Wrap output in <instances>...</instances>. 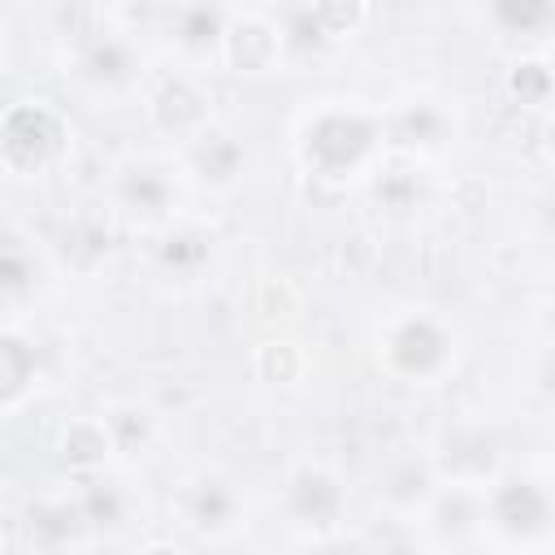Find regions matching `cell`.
<instances>
[{"label":"cell","mask_w":555,"mask_h":555,"mask_svg":"<svg viewBox=\"0 0 555 555\" xmlns=\"http://www.w3.org/2000/svg\"><path fill=\"white\" fill-rule=\"evenodd\" d=\"M291 156L304 178L321 186H364L390 156L382 108L356 95H325L295 117Z\"/></svg>","instance_id":"1"},{"label":"cell","mask_w":555,"mask_h":555,"mask_svg":"<svg viewBox=\"0 0 555 555\" xmlns=\"http://www.w3.org/2000/svg\"><path fill=\"white\" fill-rule=\"evenodd\" d=\"M373 351L386 377L403 386H442L464 360V334L442 308L403 304L382 317Z\"/></svg>","instance_id":"2"},{"label":"cell","mask_w":555,"mask_h":555,"mask_svg":"<svg viewBox=\"0 0 555 555\" xmlns=\"http://www.w3.org/2000/svg\"><path fill=\"white\" fill-rule=\"evenodd\" d=\"M551 516L555 499L546 468H499L481 486V546L546 551Z\"/></svg>","instance_id":"3"},{"label":"cell","mask_w":555,"mask_h":555,"mask_svg":"<svg viewBox=\"0 0 555 555\" xmlns=\"http://www.w3.org/2000/svg\"><path fill=\"white\" fill-rule=\"evenodd\" d=\"M191 191L195 182L186 178L178 152H130L108 169V204L143 230L182 221Z\"/></svg>","instance_id":"4"},{"label":"cell","mask_w":555,"mask_h":555,"mask_svg":"<svg viewBox=\"0 0 555 555\" xmlns=\"http://www.w3.org/2000/svg\"><path fill=\"white\" fill-rule=\"evenodd\" d=\"M74 152V130L65 113L48 100H13L0 113V169L22 182L61 173Z\"/></svg>","instance_id":"5"},{"label":"cell","mask_w":555,"mask_h":555,"mask_svg":"<svg viewBox=\"0 0 555 555\" xmlns=\"http://www.w3.org/2000/svg\"><path fill=\"white\" fill-rule=\"evenodd\" d=\"M382 130H386V152L416 160V165H434L442 156H451V147L464 134V113L455 108L451 95L416 87L403 91L399 100L382 104Z\"/></svg>","instance_id":"6"},{"label":"cell","mask_w":555,"mask_h":555,"mask_svg":"<svg viewBox=\"0 0 555 555\" xmlns=\"http://www.w3.org/2000/svg\"><path fill=\"white\" fill-rule=\"evenodd\" d=\"M169 516L199 542H230L238 529H247V494L225 468H195L178 481Z\"/></svg>","instance_id":"7"},{"label":"cell","mask_w":555,"mask_h":555,"mask_svg":"<svg viewBox=\"0 0 555 555\" xmlns=\"http://www.w3.org/2000/svg\"><path fill=\"white\" fill-rule=\"evenodd\" d=\"M139 87H143V117H147V126L160 139H169L173 147H182L208 121H217L212 87H208L204 69H191V65L178 61V65L143 78Z\"/></svg>","instance_id":"8"},{"label":"cell","mask_w":555,"mask_h":555,"mask_svg":"<svg viewBox=\"0 0 555 555\" xmlns=\"http://www.w3.org/2000/svg\"><path fill=\"white\" fill-rule=\"evenodd\" d=\"M282 516L304 542H330L347 520V481L325 460H295L282 477Z\"/></svg>","instance_id":"9"},{"label":"cell","mask_w":555,"mask_h":555,"mask_svg":"<svg viewBox=\"0 0 555 555\" xmlns=\"http://www.w3.org/2000/svg\"><path fill=\"white\" fill-rule=\"evenodd\" d=\"M286 30L273 13L264 9H238L225 17L221 43H217V65H225L238 78H269L286 65Z\"/></svg>","instance_id":"10"},{"label":"cell","mask_w":555,"mask_h":555,"mask_svg":"<svg viewBox=\"0 0 555 555\" xmlns=\"http://www.w3.org/2000/svg\"><path fill=\"white\" fill-rule=\"evenodd\" d=\"M178 160L186 169V178L195 186H208V191H234L243 182V169H247V147L243 139L217 117L208 121L195 139H186L178 147Z\"/></svg>","instance_id":"11"},{"label":"cell","mask_w":555,"mask_h":555,"mask_svg":"<svg viewBox=\"0 0 555 555\" xmlns=\"http://www.w3.org/2000/svg\"><path fill=\"white\" fill-rule=\"evenodd\" d=\"M230 9L221 0H178L169 13V39L182 65L204 69L208 61H217V43L225 30Z\"/></svg>","instance_id":"12"},{"label":"cell","mask_w":555,"mask_h":555,"mask_svg":"<svg viewBox=\"0 0 555 555\" xmlns=\"http://www.w3.org/2000/svg\"><path fill=\"white\" fill-rule=\"evenodd\" d=\"M369 22V0H299V17L282 30H286V52L291 43L304 35L312 39V48H338V43H351L356 30Z\"/></svg>","instance_id":"13"},{"label":"cell","mask_w":555,"mask_h":555,"mask_svg":"<svg viewBox=\"0 0 555 555\" xmlns=\"http://www.w3.org/2000/svg\"><path fill=\"white\" fill-rule=\"evenodd\" d=\"M490 35L520 52H542L555 26V0H481Z\"/></svg>","instance_id":"14"},{"label":"cell","mask_w":555,"mask_h":555,"mask_svg":"<svg viewBox=\"0 0 555 555\" xmlns=\"http://www.w3.org/2000/svg\"><path fill=\"white\" fill-rule=\"evenodd\" d=\"M100 416H104L113 455L121 464H134V460L152 455V447L160 442V416L147 403H139V399H113Z\"/></svg>","instance_id":"15"},{"label":"cell","mask_w":555,"mask_h":555,"mask_svg":"<svg viewBox=\"0 0 555 555\" xmlns=\"http://www.w3.org/2000/svg\"><path fill=\"white\" fill-rule=\"evenodd\" d=\"M56 460L65 468H74L78 477L87 473H100L108 468L117 455H113V442H108V429H104V416H69L61 429H56V442H52Z\"/></svg>","instance_id":"16"},{"label":"cell","mask_w":555,"mask_h":555,"mask_svg":"<svg viewBox=\"0 0 555 555\" xmlns=\"http://www.w3.org/2000/svg\"><path fill=\"white\" fill-rule=\"evenodd\" d=\"M35 377H39L35 343L26 334L0 325V412L4 408H17L35 390Z\"/></svg>","instance_id":"17"},{"label":"cell","mask_w":555,"mask_h":555,"mask_svg":"<svg viewBox=\"0 0 555 555\" xmlns=\"http://www.w3.org/2000/svg\"><path fill=\"white\" fill-rule=\"evenodd\" d=\"M251 369L269 386H299L312 369V356L299 338H264L251 356Z\"/></svg>","instance_id":"18"},{"label":"cell","mask_w":555,"mask_h":555,"mask_svg":"<svg viewBox=\"0 0 555 555\" xmlns=\"http://www.w3.org/2000/svg\"><path fill=\"white\" fill-rule=\"evenodd\" d=\"M78 78H82V87L87 91H95V95H113V91H121V87H139L143 82V74L134 69V61H130V52L121 48V43H104V48H95L91 56H87V65L78 69Z\"/></svg>","instance_id":"19"},{"label":"cell","mask_w":555,"mask_h":555,"mask_svg":"<svg viewBox=\"0 0 555 555\" xmlns=\"http://www.w3.org/2000/svg\"><path fill=\"white\" fill-rule=\"evenodd\" d=\"M30 291V260L13 247H0V295Z\"/></svg>","instance_id":"20"},{"label":"cell","mask_w":555,"mask_h":555,"mask_svg":"<svg viewBox=\"0 0 555 555\" xmlns=\"http://www.w3.org/2000/svg\"><path fill=\"white\" fill-rule=\"evenodd\" d=\"M4 65H9V35H4V26H0V74H4Z\"/></svg>","instance_id":"21"}]
</instances>
